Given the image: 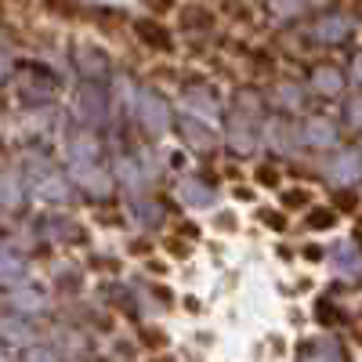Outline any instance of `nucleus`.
Masks as SVG:
<instances>
[{
	"mask_svg": "<svg viewBox=\"0 0 362 362\" xmlns=\"http://www.w3.org/2000/svg\"><path fill=\"white\" fill-rule=\"evenodd\" d=\"M134 37L153 47V51H174V37L163 29V22H153V18H134Z\"/></svg>",
	"mask_w": 362,
	"mask_h": 362,
	"instance_id": "nucleus-1",
	"label": "nucleus"
},
{
	"mask_svg": "<svg viewBox=\"0 0 362 362\" xmlns=\"http://www.w3.org/2000/svg\"><path fill=\"white\" fill-rule=\"evenodd\" d=\"M308 228H315V232H326V228H334L337 225V214L334 210H326V206H315V210H308Z\"/></svg>",
	"mask_w": 362,
	"mask_h": 362,
	"instance_id": "nucleus-2",
	"label": "nucleus"
},
{
	"mask_svg": "<svg viewBox=\"0 0 362 362\" xmlns=\"http://www.w3.org/2000/svg\"><path fill=\"white\" fill-rule=\"evenodd\" d=\"M44 8L47 11H58V15H69V18L80 15V4H73V0H44Z\"/></svg>",
	"mask_w": 362,
	"mask_h": 362,
	"instance_id": "nucleus-3",
	"label": "nucleus"
},
{
	"mask_svg": "<svg viewBox=\"0 0 362 362\" xmlns=\"http://www.w3.org/2000/svg\"><path fill=\"white\" fill-rule=\"evenodd\" d=\"M185 25H189V29H192V25H196V29H206V25H210V11L189 8V11H185Z\"/></svg>",
	"mask_w": 362,
	"mask_h": 362,
	"instance_id": "nucleus-4",
	"label": "nucleus"
},
{
	"mask_svg": "<svg viewBox=\"0 0 362 362\" xmlns=\"http://www.w3.org/2000/svg\"><path fill=\"white\" fill-rule=\"evenodd\" d=\"M261 218L268 221V228H283V214H272V210H264Z\"/></svg>",
	"mask_w": 362,
	"mask_h": 362,
	"instance_id": "nucleus-5",
	"label": "nucleus"
},
{
	"mask_svg": "<svg viewBox=\"0 0 362 362\" xmlns=\"http://www.w3.org/2000/svg\"><path fill=\"white\" fill-rule=\"evenodd\" d=\"M145 4L153 8V11H170V8H174V0H145Z\"/></svg>",
	"mask_w": 362,
	"mask_h": 362,
	"instance_id": "nucleus-6",
	"label": "nucleus"
},
{
	"mask_svg": "<svg viewBox=\"0 0 362 362\" xmlns=\"http://www.w3.org/2000/svg\"><path fill=\"white\" fill-rule=\"evenodd\" d=\"M341 210H355V196L351 192H341Z\"/></svg>",
	"mask_w": 362,
	"mask_h": 362,
	"instance_id": "nucleus-7",
	"label": "nucleus"
}]
</instances>
